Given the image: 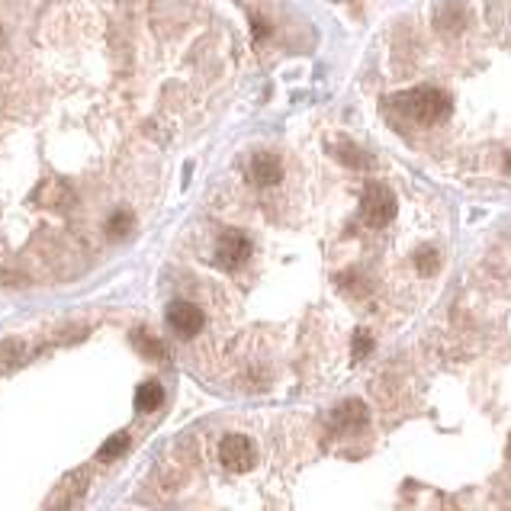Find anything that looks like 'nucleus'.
<instances>
[{
	"label": "nucleus",
	"instance_id": "obj_1",
	"mask_svg": "<svg viewBox=\"0 0 511 511\" xmlns=\"http://www.w3.org/2000/svg\"><path fill=\"white\" fill-rule=\"evenodd\" d=\"M389 103L421 126H434L450 116V97L444 91H437V87H415V91L395 93Z\"/></svg>",
	"mask_w": 511,
	"mask_h": 511
},
{
	"label": "nucleus",
	"instance_id": "obj_2",
	"mask_svg": "<svg viewBox=\"0 0 511 511\" xmlns=\"http://www.w3.org/2000/svg\"><path fill=\"white\" fill-rule=\"evenodd\" d=\"M360 216L370 228H383L395 219V193L383 183H370L363 190V200H360Z\"/></svg>",
	"mask_w": 511,
	"mask_h": 511
},
{
	"label": "nucleus",
	"instance_id": "obj_3",
	"mask_svg": "<svg viewBox=\"0 0 511 511\" xmlns=\"http://www.w3.org/2000/svg\"><path fill=\"white\" fill-rule=\"evenodd\" d=\"M87 485H91V479H87V470L68 472V476L59 482V489L49 495L46 511H78V505H81V498H84Z\"/></svg>",
	"mask_w": 511,
	"mask_h": 511
},
{
	"label": "nucleus",
	"instance_id": "obj_4",
	"mask_svg": "<svg viewBox=\"0 0 511 511\" xmlns=\"http://www.w3.org/2000/svg\"><path fill=\"white\" fill-rule=\"evenodd\" d=\"M219 460H222L226 470L248 472L254 463H258V447H254V440H248L245 434H228L219 447Z\"/></svg>",
	"mask_w": 511,
	"mask_h": 511
},
{
	"label": "nucleus",
	"instance_id": "obj_5",
	"mask_svg": "<svg viewBox=\"0 0 511 511\" xmlns=\"http://www.w3.org/2000/svg\"><path fill=\"white\" fill-rule=\"evenodd\" d=\"M168 325L174 328V335L181 338H196L203 328V312L200 305L187 303V299H177L168 305Z\"/></svg>",
	"mask_w": 511,
	"mask_h": 511
},
{
	"label": "nucleus",
	"instance_id": "obj_6",
	"mask_svg": "<svg viewBox=\"0 0 511 511\" xmlns=\"http://www.w3.org/2000/svg\"><path fill=\"white\" fill-rule=\"evenodd\" d=\"M248 254H251V241H248L245 232H238V228H226V232L219 235V264L222 267L238 270V267L248 260Z\"/></svg>",
	"mask_w": 511,
	"mask_h": 511
},
{
	"label": "nucleus",
	"instance_id": "obj_7",
	"mask_svg": "<svg viewBox=\"0 0 511 511\" xmlns=\"http://www.w3.org/2000/svg\"><path fill=\"white\" fill-rule=\"evenodd\" d=\"M367 418H370V412L360 399H348L331 412V425H335L338 431H357V427L367 425Z\"/></svg>",
	"mask_w": 511,
	"mask_h": 511
},
{
	"label": "nucleus",
	"instance_id": "obj_8",
	"mask_svg": "<svg viewBox=\"0 0 511 511\" xmlns=\"http://www.w3.org/2000/svg\"><path fill=\"white\" fill-rule=\"evenodd\" d=\"M248 177H251L258 187H273L283 177V168H280V158L273 155H254L251 168H248Z\"/></svg>",
	"mask_w": 511,
	"mask_h": 511
},
{
	"label": "nucleus",
	"instance_id": "obj_9",
	"mask_svg": "<svg viewBox=\"0 0 511 511\" xmlns=\"http://www.w3.org/2000/svg\"><path fill=\"white\" fill-rule=\"evenodd\" d=\"M161 402H164V389L158 386L155 380H148V383L138 386V393H136V408L138 412H155V408H161Z\"/></svg>",
	"mask_w": 511,
	"mask_h": 511
},
{
	"label": "nucleus",
	"instance_id": "obj_10",
	"mask_svg": "<svg viewBox=\"0 0 511 511\" xmlns=\"http://www.w3.org/2000/svg\"><path fill=\"white\" fill-rule=\"evenodd\" d=\"M0 360L7 363V367H16V363L26 360V344L20 338H7V341H0Z\"/></svg>",
	"mask_w": 511,
	"mask_h": 511
},
{
	"label": "nucleus",
	"instance_id": "obj_11",
	"mask_svg": "<svg viewBox=\"0 0 511 511\" xmlns=\"http://www.w3.org/2000/svg\"><path fill=\"white\" fill-rule=\"evenodd\" d=\"M126 447H129V434H110V437L100 444L97 457L103 460V463H110V460H116L119 453H126Z\"/></svg>",
	"mask_w": 511,
	"mask_h": 511
},
{
	"label": "nucleus",
	"instance_id": "obj_12",
	"mask_svg": "<svg viewBox=\"0 0 511 511\" xmlns=\"http://www.w3.org/2000/svg\"><path fill=\"white\" fill-rule=\"evenodd\" d=\"M132 341L138 344V350H142L145 357H151V360H164V344L158 341L155 335H148V331H136Z\"/></svg>",
	"mask_w": 511,
	"mask_h": 511
},
{
	"label": "nucleus",
	"instance_id": "obj_13",
	"mask_svg": "<svg viewBox=\"0 0 511 511\" xmlns=\"http://www.w3.org/2000/svg\"><path fill=\"white\" fill-rule=\"evenodd\" d=\"M132 226H136V219H132V213H113L110 222H106V235L110 238H126V235L132 232Z\"/></svg>",
	"mask_w": 511,
	"mask_h": 511
},
{
	"label": "nucleus",
	"instance_id": "obj_14",
	"mask_svg": "<svg viewBox=\"0 0 511 511\" xmlns=\"http://www.w3.org/2000/svg\"><path fill=\"white\" fill-rule=\"evenodd\" d=\"M437 248H431V245H425L418 254H415V267H418V273H425V277H431L434 270H437Z\"/></svg>",
	"mask_w": 511,
	"mask_h": 511
},
{
	"label": "nucleus",
	"instance_id": "obj_15",
	"mask_svg": "<svg viewBox=\"0 0 511 511\" xmlns=\"http://www.w3.org/2000/svg\"><path fill=\"white\" fill-rule=\"evenodd\" d=\"M338 158L344 164H350V168H367V155L360 148H354V145H338Z\"/></svg>",
	"mask_w": 511,
	"mask_h": 511
},
{
	"label": "nucleus",
	"instance_id": "obj_16",
	"mask_svg": "<svg viewBox=\"0 0 511 511\" xmlns=\"http://www.w3.org/2000/svg\"><path fill=\"white\" fill-rule=\"evenodd\" d=\"M370 350H373V338H370V331H357L354 335V360H363Z\"/></svg>",
	"mask_w": 511,
	"mask_h": 511
},
{
	"label": "nucleus",
	"instance_id": "obj_17",
	"mask_svg": "<svg viewBox=\"0 0 511 511\" xmlns=\"http://www.w3.org/2000/svg\"><path fill=\"white\" fill-rule=\"evenodd\" d=\"M61 196H65V187H46V193H42L39 200L46 203V206H59Z\"/></svg>",
	"mask_w": 511,
	"mask_h": 511
},
{
	"label": "nucleus",
	"instance_id": "obj_18",
	"mask_svg": "<svg viewBox=\"0 0 511 511\" xmlns=\"http://www.w3.org/2000/svg\"><path fill=\"white\" fill-rule=\"evenodd\" d=\"M505 171L511 174V151H508V158H505Z\"/></svg>",
	"mask_w": 511,
	"mask_h": 511
},
{
	"label": "nucleus",
	"instance_id": "obj_19",
	"mask_svg": "<svg viewBox=\"0 0 511 511\" xmlns=\"http://www.w3.org/2000/svg\"><path fill=\"white\" fill-rule=\"evenodd\" d=\"M508 457H511V440H508Z\"/></svg>",
	"mask_w": 511,
	"mask_h": 511
}]
</instances>
